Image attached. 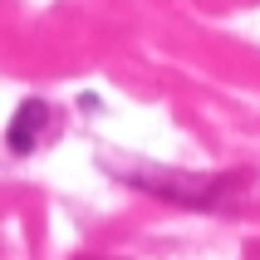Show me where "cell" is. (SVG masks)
<instances>
[{
	"label": "cell",
	"instance_id": "cell-1",
	"mask_svg": "<svg viewBox=\"0 0 260 260\" xmlns=\"http://www.w3.org/2000/svg\"><path fill=\"white\" fill-rule=\"evenodd\" d=\"M138 187L157 191L167 202H182V206H221L241 191V182H226V177H143Z\"/></svg>",
	"mask_w": 260,
	"mask_h": 260
},
{
	"label": "cell",
	"instance_id": "cell-2",
	"mask_svg": "<svg viewBox=\"0 0 260 260\" xmlns=\"http://www.w3.org/2000/svg\"><path fill=\"white\" fill-rule=\"evenodd\" d=\"M44 123H49V103H44V99H25L20 108H15L10 128H5V143H10V152H29V147L40 143Z\"/></svg>",
	"mask_w": 260,
	"mask_h": 260
}]
</instances>
